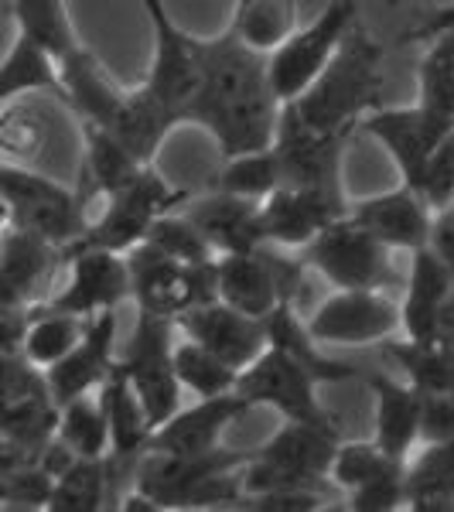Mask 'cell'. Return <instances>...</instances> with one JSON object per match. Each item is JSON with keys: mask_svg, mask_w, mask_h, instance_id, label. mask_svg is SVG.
Segmentation results:
<instances>
[{"mask_svg": "<svg viewBox=\"0 0 454 512\" xmlns=\"http://www.w3.org/2000/svg\"><path fill=\"white\" fill-rule=\"evenodd\" d=\"M198 93L185 123H198L219 144L222 158L260 151L274 140L280 99L267 76V55L250 48L233 24L216 38H198Z\"/></svg>", "mask_w": 454, "mask_h": 512, "instance_id": "6da1fadb", "label": "cell"}, {"mask_svg": "<svg viewBox=\"0 0 454 512\" xmlns=\"http://www.w3.org/2000/svg\"><path fill=\"white\" fill-rule=\"evenodd\" d=\"M379 103H383V45L356 24L315 82L291 106L318 134H352Z\"/></svg>", "mask_w": 454, "mask_h": 512, "instance_id": "7a4b0ae2", "label": "cell"}, {"mask_svg": "<svg viewBox=\"0 0 454 512\" xmlns=\"http://www.w3.org/2000/svg\"><path fill=\"white\" fill-rule=\"evenodd\" d=\"M246 451H212L202 458L144 451L130 489L154 502V509H205L233 506L239 499V465Z\"/></svg>", "mask_w": 454, "mask_h": 512, "instance_id": "3957f363", "label": "cell"}, {"mask_svg": "<svg viewBox=\"0 0 454 512\" xmlns=\"http://www.w3.org/2000/svg\"><path fill=\"white\" fill-rule=\"evenodd\" d=\"M0 202L7 212V226L45 239L69 250L86 229V192L62 181L31 171L28 164L0 158Z\"/></svg>", "mask_w": 454, "mask_h": 512, "instance_id": "277c9868", "label": "cell"}, {"mask_svg": "<svg viewBox=\"0 0 454 512\" xmlns=\"http://www.w3.org/2000/svg\"><path fill=\"white\" fill-rule=\"evenodd\" d=\"M185 202H188V192L171 188L154 164H144V168L134 171L120 188L103 195V212L86 222L82 236L69 250L93 246V250L127 253V250H134L137 243H144L147 229H151V222L158 219L161 212L181 209Z\"/></svg>", "mask_w": 454, "mask_h": 512, "instance_id": "5b68a950", "label": "cell"}, {"mask_svg": "<svg viewBox=\"0 0 454 512\" xmlns=\"http://www.w3.org/2000/svg\"><path fill=\"white\" fill-rule=\"evenodd\" d=\"M335 431L284 420V427L267 444L246 451L239 465V495L267 489H311V482L328 475L338 448Z\"/></svg>", "mask_w": 454, "mask_h": 512, "instance_id": "8992f818", "label": "cell"}, {"mask_svg": "<svg viewBox=\"0 0 454 512\" xmlns=\"http://www.w3.org/2000/svg\"><path fill=\"white\" fill-rule=\"evenodd\" d=\"M175 335H178L175 318L137 311L127 349L117 355V369L127 376L130 390L137 393L151 431L161 427L181 407V383L175 376V366H171Z\"/></svg>", "mask_w": 454, "mask_h": 512, "instance_id": "52a82bcc", "label": "cell"}, {"mask_svg": "<svg viewBox=\"0 0 454 512\" xmlns=\"http://www.w3.org/2000/svg\"><path fill=\"white\" fill-rule=\"evenodd\" d=\"M123 256L130 270V301L137 311L178 318L192 304L216 297V260L181 263L151 243H137Z\"/></svg>", "mask_w": 454, "mask_h": 512, "instance_id": "ba28073f", "label": "cell"}, {"mask_svg": "<svg viewBox=\"0 0 454 512\" xmlns=\"http://www.w3.org/2000/svg\"><path fill=\"white\" fill-rule=\"evenodd\" d=\"M321 379L311 373L308 366H301L287 352L267 345L250 366L239 369L236 376V393L243 396L250 407H270L277 410L284 420H297V424L325 427V431L338 434L335 417L321 407L318 400Z\"/></svg>", "mask_w": 454, "mask_h": 512, "instance_id": "9c48e42d", "label": "cell"}, {"mask_svg": "<svg viewBox=\"0 0 454 512\" xmlns=\"http://www.w3.org/2000/svg\"><path fill=\"white\" fill-rule=\"evenodd\" d=\"M359 24L356 0H332L308 28H294L267 55V76L280 103H294L338 52L342 38Z\"/></svg>", "mask_w": 454, "mask_h": 512, "instance_id": "30bf717a", "label": "cell"}, {"mask_svg": "<svg viewBox=\"0 0 454 512\" xmlns=\"http://www.w3.org/2000/svg\"><path fill=\"white\" fill-rule=\"evenodd\" d=\"M304 270L301 256H277L267 246L216 256V297L253 318H267L280 301L301 308Z\"/></svg>", "mask_w": 454, "mask_h": 512, "instance_id": "8fae6325", "label": "cell"}, {"mask_svg": "<svg viewBox=\"0 0 454 512\" xmlns=\"http://www.w3.org/2000/svg\"><path fill=\"white\" fill-rule=\"evenodd\" d=\"M390 256L393 250H386L373 233H366L349 216L328 222L308 246H301L304 267L325 277L335 291H352V287L383 291L393 280Z\"/></svg>", "mask_w": 454, "mask_h": 512, "instance_id": "7c38bea8", "label": "cell"}, {"mask_svg": "<svg viewBox=\"0 0 454 512\" xmlns=\"http://www.w3.org/2000/svg\"><path fill=\"white\" fill-rule=\"evenodd\" d=\"M154 35L151 72L140 86L147 89L168 110L175 123H185L188 106L198 93V48L195 35H188L181 24L171 18L168 0H140Z\"/></svg>", "mask_w": 454, "mask_h": 512, "instance_id": "4fadbf2b", "label": "cell"}, {"mask_svg": "<svg viewBox=\"0 0 454 512\" xmlns=\"http://www.w3.org/2000/svg\"><path fill=\"white\" fill-rule=\"evenodd\" d=\"M352 134H318L297 117L291 103L280 106L274 147L280 188H315V192H345L342 188V161L345 144Z\"/></svg>", "mask_w": 454, "mask_h": 512, "instance_id": "5bb4252c", "label": "cell"}, {"mask_svg": "<svg viewBox=\"0 0 454 512\" xmlns=\"http://www.w3.org/2000/svg\"><path fill=\"white\" fill-rule=\"evenodd\" d=\"M304 325L318 345H373L400 332V304L376 287H352L325 297Z\"/></svg>", "mask_w": 454, "mask_h": 512, "instance_id": "9a60e30c", "label": "cell"}, {"mask_svg": "<svg viewBox=\"0 0 454 512\" xmlns=\"http://www.w3.org/2000/svg\"><path fill=\"white\" fill-rule=\"evenodd\" d=\"M62 256L69 260V280L45 308L96 318L103 311H120V304L130 301V270L123 253L82 246V250H65Z\"/></svg>", "mask_w": 454, "mask_h": 512, "instance_id": "2e32d148", "label": "cell"}, {"mask_svg": "<svg viewBox=\"0 0 454 512\" xmlns=\"http://www.w3.org/2000/svg\"><path fill=\"white\" fill-rule=\"evenodd\" d=\"M359 127L386 147L396 171L403 175V185L414 188L427 158H431L434 147L441 144V137L448 134V130H454V123L444 120L441 113L427 110L424 103H414V106H400V110L376 106L373 113L362 117Z\"/></svg>", "mask_w": 454, "mask_h": 512, "instance_id": "e0dca14e", "label": "cell"}, {"mask_svg": "<svg viewBox=\"0 0 454 512\" xmlns=\"http://www.w3.org/2000/svg\"><path fill=\"white\" fill-rule=\"evenodd\" d=\"M113 366H117V311H103L89 318L79 342L55 366L45 369V390L52 407L99 390Z\"/></svg>", "mask_w": 454, "mask_h": 512, "instance_id": "ac0fdd59", "label": "cell"}, {"mask_svg": "<svg viewBox=\"0 0 454 512\" xmlns=\"http://www.w3.org/2000/svg\"><path fill=\"white\" fill-rule=\"evenodd\" d=\"M349 212L345 192H315V188H277L260 202V236L263 246L301 250L328 222Z\"/></svg>", "mask_w": 454, "mask_h": 512, "instance_id": "d6986e66", "label": "cell"}, {"mask_svg": "<svg viewBox=\"0 0 454 512\" xmlns=\"http://www.w3.org/2000/svg\"><path fill=\"white\" fill-rule=\"evenodd\" d=\"M250 403L236 390L219 396H198L195 407H178L175 414L154 427L147 437V451L178 454V458H202L222 448V434L236 417H243Z\"/></svg>", "mask_w": 454, "mask_h": 512, "instance_id": "ffe728a7", "label": "cell"}, {"mask_svg": "<svg viewBox=\"0 0 454 512\" xmlns=\"http://www.w3.org/2000/svg\"><path fill=\"white\" fill-rule=\"evenodd\" d=\"M175 325L181 335L195 338V342H202L209 352H216L222 362H229L236 373L243 366H250V362L267 349L263 318L246 315V311L219 301V297L192 304V308L181 311L175 318Z\"/></svg>", "mask_w": 454, "mask_h": 512, "instance_id": "44dd1931", "label": "cell"}, {"mask_svg": "<svg viewBox=\"0 0 454 512\" xmlns=\"http://www.w3.org/2000/svg\"><path fill=\"white\" fill-rule=\"evenodd\" d=\"M352 222H359L366 233H373L386 250L414 253L431 243L434 212L410 185H396L383 195H369L359 202H349L345 212Z\"/></svg>", "mask_w": 454, "mask_h": 512, "instance_id": "7402d4cb", "label": "cell"}, {"mask_svg": "<svg viewBox=\"0 0 454 512\" xmlns=\"http://www.w3.org/2000/svg\"><path fill=\"white\" fill-rule=\"evenodd\" d=\"M181 212L195 222L198 233L205 236V243L212 246L216 256L250 253L263 246L257 198L229 195V192H216V188H212V192L202 198H188V202L181 205Z\"/></svg>", "mask_w": 454, "mask_h": 512, "instance_id": "603a6c76", "label": "cell"}, {"mask_svg": "<svg viewBox=\"0 0 454 512\" xmlns=\"http://www.w3.org/2000/svg\"><path fill=\"white\" fill-rule=\"evenodd\" d=\"M62 82V103L79 123H96V127H110L117 117L127 89L117 86V79L103 69V62L89 52L86 45L72 48L65 59L55 62Z\"/></svg>", "mask_w": 454, "mask_h": 512, "instance_id": "cb8c5ba5", "label": "cell"}, {"mask_svg": "<svg viewBox=\"0 0 454 512\" xmlns=\"http://www.w3.org/2000/svg\"><path fill=\"white\" fill-rule=\"evenodd\" d=\"M454 291V270L441 260L431 243L410 253L407 294L400 304V328L407 338H431L444 301Z\"/></svg>", "mask_w": 454, "mask_h": 512, "instance_id": "d4e9b609", "label": "cell"}, {"mask_svg": "<svg viewBox=\"0 0 454 512\" xmlns=\"http://www.w3.org/2000/svg\"><path fill=\"white\" fill-rule=\"evenodd\" d=\"M369 390L376 396V434L373 441L396 461H410L420 444V390L407 379H393L386 373L366 376Z\"/></svg>", "mask_w": 454, "mask_h": 512, "instance_id": "484cf974", "label": "cell"}, {"mask_svg": "<svg viewBox=\"0 0 454 512\" xmlns=\"http://www.w3.org/2000/svg\"><path fill=\"white\" fill-rule=\"evenodd\" d=\"M403 506L414 512H454V437L427 441L407 465Z\"/></svg>", "mask_w": 454, "mask_h": 512, "instance_id": "4316f807", "label": "cell"}, {"mask_svg": "<svg viewBox=\"0 0 454 512\" xmlns=\"http://www.w3.org/2000/svg\"><path fill=\"white\" fill-rule=\"evenodd\" d=\"M263 328H267V345L287 352L291 359H297L301 366H308L321 383H345V379L356 376V369L345 366L338 359H328L321 352V345L311 338L308 325H304L301 311L294 308L291 301H280L267 318H263Z\"/></svg>", "mask_w": 454, "mask_h": 512, "instance_id": "83f0119b", "label": "cell"}, {"mask_svg": "<svg viewBox=\"0 0 454 512\" xmlns=\"http://www.w3.org/2000/svg\"><path fill=\"white\" fill-rule=\"evenodd\" d=\"M28 93H48L62 99V82L59 69H55L52 55L41 52L35 41L14 38V45L7 48V55L0 59V106H7L11 99L28 96ZM7 226V212L0 202V229Z\"/></svg>", "mask_w": 454, "mask_h": 512, "instance_id": "f1b7e54d", "label": "cell"}, {"mask_svg": "<svg viewBox=\"0 0 454 512\" xmlns=\"http://www.w3.org/2000/svg\"><path fill=\"white\" fill-rule=\"evenodd\" d=\"M4 11L14 21V31L35 41L41 52L52 55V62L65 59L72 48L82 45L65 0H7Z\"/></svg>", "mask_w": 454, "mask_h": 512, "instance_id": "f546056e", "label": "cell"}, {"mask_svg": "<svg viewBox=\"0 0 454 512\" xmlns=\"http://www.w3.org/2000/svg\"><path fill=\"white\" fill-rule=\"evenodd\" d=\"M55 410H59V444L72 458H106L110 420H106L103 393H82Z\"/></svg>", "mask_w": 454, "mask_h": 512, "instance_id": "4dcf8cb0", "label": "cell"}, {"mask_svg": "<svg viewBox=\"0 0 454 512\" xmlns=\"http://www.w3.org/2000/svg\"><path fill=\"white\" fill-rule=\"evenodd\" d=\"M386 359H393L403 369V379L414 383L420 393L451 390L454 386V355L444 352L441 342L434 338H386L379 342Z\"/></svg>", "mask_w": 454, "mask_h": 512, "instance_id": "1f68e13d", "label": "cell"}, {"mask_svg": "<svg viewBox=\"0 0 454 512\" xmlns=\"http://www.w3.org/2000/svg\"><path fill=\"white\" fill-rule=\"evenodd\" d=\"M110 502V475L103 458H72L55 475L45 509L55 512H99Z\"/></svg>", "mask_w": 454, "mask_h": 512, "instance_id": "d6a6232c", "label": "cell"}, {"mask_svg": "<svg viewBox=\"0 0 454 512\" xmlns=\"http://www.w3.org/2000/svg\"><path fill=\"white\" fill-rule=\"evenodd\" d=\"M229 24L246 45L270 55L297 28V0H236Z\"/></svg>", "mask_w": 454, "mask_h": 512, "instance_id": "836d02e7", "label": "cell"}, {"mask_svg": "<svg viewBox=\"0 0 454 512\" xmlns=\"http://www.w3.org/2000/svg\"><path fill=\"white\" fill-rule=\"evenodd\" d=\"M178 328V325H175ZM171 366L181 383V390L195 396H219L236 390V369L229 362H222L216 352H209L202 342L188 335H175V349H171Z\"/></svg>", "mask_w": 454, "mask_h": 512, "instance_id": "e575fe53", "label": "cell"}, {"mask_svg": "<svg viewBox=\"0 0 454 512\" xmlns=\"http://www.w3.org/2000/svg\"><path fill=\"white\" fill-rule=\"evenodd\" d=\"M417 65V103L454 123V24L441 28Z\"/></svg>", "mask_w": 454, "mask_h": 512, "instance_id": "d590c367", "label": "cell"}, {"mask_svg": "<svg viewBox=\"0 0 454 512\" xmlns=\"http://www.w3.org/2000/svg\"><path fill=\"white\" fill-rule=\"evenodd\" d=\"M86 321L89 318H76V315H65V311L41 308L21 335L24 359L38 369L55 366V362H59L62 355L82 338V332H86Z\"/></svg>", "mask_w": 454, "mask_h": 512, "instance_id": "8d00e7d4", "label": "cell"}, {"mask_svg": "<svg viewBox=\"0 0 454 512\" xmlns=\"http://www.w3.org/2000/svg\"><path fill=\"white\" fill-rule=\"evenodd\" d=\"M407 461H396L390 458L376 441H338L335 448V458H332V468H328V478L342 489L345 495L349 492H359L366 489L369 482L376 478L390 475V472H400Z\"/></svg>", "mask_w": 454, "mask_h": 512, "instance_id": "74e56055", "label": "cell"}, {"mask_svg": "<svg viewBox=\"0 0 454 512\" xmlns=\"http://www.w3.org/2000/svg\"><path fill=\"white\" fill-rule=\"evenodd\" d=\"M216 192L229 195H243V198H257L263 202L267 195H274L280 188V168H277V154L274 147H260V151H246L236 158H226V168L216 178Z\"/></svg>", "mask_w": 454, "mask_h": 512, "instance_id": "f35d334b", "label": "cell"}, {"mask_svg": "<svg viewBox=\"0 0 454 512\" xmlns=\"http://www.w3.org/2000/svg\"><path fill=\"white\" fill-rule=\"evenodd\" d=\"M45 137V120H41L35 106L24 103V96L0 106V158L4 161H35L38 151L45 147Z\"/></svg>", "mask_w": 454, "mask_h": 512, "instance_id": "ab89813d", "label": "cell"}, {"mask_svg": "<svg viewBox=\"0 0 454 512\" xmlns=\"http://www.w3.org/2000/svg\"><path fill=\"white\" fill-rule=\"evenodd\" d=\"M144 243L158 246L161 253H168L171 260H181V263H205V260H216L212 246L205 243V236L198 233V226H195V222L188 219L181 209L161 212V216L151 222V229H147Z\"/></svg>", "mask_w": 454, "mask_h": 512, "instance_id": "60d3db41", "label": "cell"}, {"mask_svg": "<svg viewBox=\"0 0 454 512\" xmlns=\"http://www.w3.org/2000/svg\"><path fill=\"white\" fill-rule=\"evenodd\" d=\"M414 192L431 205V212L448 209L454 202V130L441 137V144L434 147V154L427 158L424 171H420Z\"/></svg>", "mask_w": 454, "mask_h": 512, "instance_id": "b9f144b4", "label": "cell"}, {"mask_svg": "<svg viewBox=\"0 0 454 512\" xmlns=\"http://www.w3.org/2000/svg\"><path fill=\"white\" fill-rule=\"evenodd\" d=\"M325 506V499L315 489H267V492H243L233 502V509L250 512H315Z\"/></svg>", "mask_w": 454, "mask_h": 512, "instance_id": "7bdbcfd3", "label": "cell"}, {"mask_svg": "<svg viewBox=\"0 0 454 512\" xmlns=\"http://www.w3.org/2000/svg\"><path fill=\"white\" fill-rule=\"evenodd\" d=\"M403 472H407V465H403L400 472H390V475L376 478V482H369L366 489L349 492L345 506H349L352 512H390V509H400L403 506Z\"/></svg>", "mask_w": 454, "mask_h": 512, "instance_id": "ee69618b", "label": "cell"}, {"mask_svg": "<svg viewBox=\"0 0 454 512\" xmlns=\"http://www.w3.org/2000/svg\"><path fill=\"white\" fill-rule=\"evenodd\" d=\"M420 400H424V410H420V444L454 437V386L451 390L420 393Z\"/></svg>", "mask_w": 454, "mask_h": 512, "instance_id": "f6af8a7d", "label": "cell"}, {"mask_svg": "<svg viewBox=\"0 0 454 512\" xmlns=\"http://www.w3.org/2000/svg\"><path fill=\"white\" fill-rule=\"evenodd\" d=\"M448 24H454V4L448 7H437V11L424 14L414 28H407V35H403V41H431L437 31L448 28Z\"/></svg>", "mask_w": 454, "mask_h": 512, "instance_id": "bcb514c9", "label": "cell"}, {"mask_svg": "<svg viewBox=\"0 0 454 512\" xmlns=\"http://www.w3.org/2000/svg\"><path fill=\"white\" fill-rule=\"evenodd\" d=\"M441 212H444V216H448V219H451V222H454V202H451V205H448V209H441Z\"/></svg>", "mask_w": 454, "mask_h": 512, "instance_id": "7dc6e473", "label": "cell"}]
</instances>
